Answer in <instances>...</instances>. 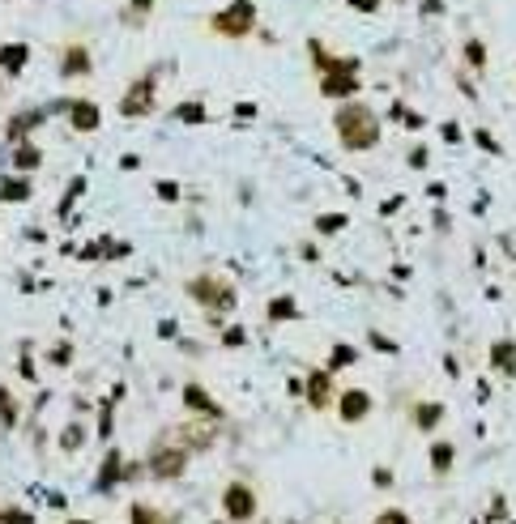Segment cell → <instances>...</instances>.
<instances>
[{
    "label": "cell",
    "instance_id": "obj_4",
    "mask_svg": "<svg viewBox=\"0 0 516 524\" xmlns=\"http://www.w3.org/2000/svg\"><path fill=\"white\" fill-rule=\"evenodd\" d=\"M222 508H226L231 520H252V516H256V495H252L248 486H226Z\"/></svg>",
    "mask_w": 516,
    "mask_h": 524
},
{
    "label": "cell",
    "instance_id": "obj_32",
    "mask_svg": "<svg viewBox=\"0 0 516 524\" xmlns=\"http://www.w3.org/2000/svg\"><path fill=\"white\" fill-rule=\"evenodd\" d=\"M81 524H85V520H81Z\"/></svg>",
    "mask_w": 516,
    "mask_h": 524
},
{
    "label": "cell",
    "instance_id": "obj_7",
    "mask_svg": "<svg viewBox=\"0 0 516 524\" xmlns=\"http://www.w3.org/2000/svg\"><path fill=\"white\" fill-rule=\"evenodd\" d=\"M354 90H359L354 73H329V77L320 81V94H329V98H346V94H354Z\"/></svg>",
    "mask_w": 516,
    "mask_h": 524
},
{
    "label": "cell",
    "instance_id": "obj_22",
    "mask_svg": "<svg viewBox=\"0 0 516 524\" xmlns=\"http://www.w3.org/2000/svg\"><path fill=\"white\" fill-rule=\"evenodd\" d=\"M440 414H444V405H418V427H436Z\"/></svg>",
    "mask_w": 516,
    "mask_h": 524
},
{
    "label": "cell",
    "instance_id": "obj_5",
    "mask_svg": "<svg viewBox=\"0 0 516 524\" xmlns=\"http://www.w3.org/2000/svg\"><path fill=\"white\" fill-rule=\"evenodd\" d=\"M184 465H188V452L167 448V452H158V456L149 461V474H154V478H175V474H184Z\"/></svg>",
    "mask_w": 516,
    "mask_h": 524
},
{
    "label": "cell",
    "instance_id": "obj_25",
    "mask_svg": "<svg viewBox=\"0 0 516 524\" xmlns=\"http://www.w3.org/2000/svg\"><path fill=\"white\" fill-rule=\"evenodd\" d=\"M132 524H158V516H154V512H145V508L137 503V508H132Z\"/></svg>",
    "mask_w": 516,
    "mask_h": 524
},
{
    "label": "cell",
    "instance_id": "obj_10",
    "mask_svg": "<svg viewBox=\"0 0 516 524\" xmlns=\"http://www.w3.org/2000/svg\"><path fill=\"white\" fill-rule=\"evenodd\" d=\"M26 55H30L26 43H4L0 47V73H21L26 68Z\"/></svg>",
    "mask_w": 516,
    "mask_h": 524
},
{
    "label": "cell",
    "instance_id": "obj_15",
    "mask_svg": "<svg viewBox=\"0 0 516 524\" xmlns=\"http://www.w3.org/2000/svg\"><path fill=\"white\" fill-rule=\"evenodd\" d=\"M30 196V183L26 179H4L0 183V200H26Z\"/></svg>",
    "mask_w": 516,
    "mask_h": 524
},
{
    "label": "cell",
    "instance_id": "obj_29",
    "mask_svg": "<svg viewBox=\"0 0 516 524\" xmlns=\"http://www.w3.org/2000/svg\"><path fill=\"white\" fill-rule=\"evenodd\" d=\"M4 524H30V516H26V512H17V516H13V512H9V516H4Z\"/></svg>",
    "mask_w": 516,
    "mask_h": 524
},
{
    "label": "cell",
    "instance_id": "obj_12",
    "mask_svg": "<svg viewBox=\"0 0 516 524\" xmlns=\"http://www.w3.org/2000/svg\"><path fill=\"white\" fill-rule=\"evenodd\" d=\"M68 111H73V124H77L81 132H94V128H98V107H94V102H73Z\"/></svg>",
    "mask_w": 516,
    "mask_h": 524
},
{
    "label": "cell",
    "instance_id": "obj_19",
    "mask_svg": "<svg viewBox=\"0 0 516 524\" xmlns=\"http://www.w3.org/2000/svg\"><path fill=\"white\" fill-rule=\"evenodd\" d=\"M115 478H120V456L111 452V456H107V465H102V474H98V491H107Z\"/></svg>",
    "mask_w": 516,
    "mask_h": 524
},
{
    "label": "cell",
    "instance_id": "obj_21",
    "mask_svg": "<svg viewBox=\"0 0 516 524\" xmlns=\"http://www.w3.org/2000/svg\"><path fill=\"white\" fill-rule=\"evenodd\" d=\"M295 316V303L290 299H273L269 303V320H290Z\"/></svg>",
    "mask_w": 516,
    "mask_h": 524
},
{
    "label": "cell",
    "instance_id": "obj_26",
    "mask_svg": "<svg viewBox=\"0 0 516 524\" xmlns=\"http://www.w3.org/2000/svg\"><path fill=\"white\" fill-rule=\"evenodd\" d=\"M376 524H410V520H406V512H380Z\"/></svg>",
    "mask_w": 516,
    "mask_h": 524
},
{
    "label": "cell",
    "instance_id": "obj_18",
    "mask_svg": "<svg viewBox=\"0 0 516 524\" xmlns=\"http://www.w3.org/2000/svg\"><path fill=\"white\" fill-rule=\"evenodd\" d=\"M431 465H436V474H444L453 465V444H436L431 448Z\"/></svg>",
    "mask_w": 516,
    "mask_h": 524
},
{
    "label": "cell",
    "instance_id": "obj_6",
    "mask_svg": "<svg viewBox=\"0 0 516 524\" xmlns=\"http://www.w3.org/2000/svg\"><path fill=\"white\" fill-rule=\"evenodd\" d=\"M192 294L205 299V303H214V307H231V303H235V294H231L222 282H209V277H196V282H192Z\"/></svg>",
    "mask_w": 516,
    "mask_h": 524
},
{
    "label": "cell",
    "instance_id": "obj_16",
    "mask_svg": "<svg viewBox=\"0 0 516 524\" xmlns=\"http://www.w3.org/2000/svg\"><path fill=\"white\" fill-rule=\"evenodd\" d=\"M175 119H184V124H201V119H205V107H201V102H179V107H175Z\"/></svg>",
    "mask_w": 516,
    "mask_h": 524
},
{
    "label": "cell",
    "instance_id": "obj_2",
    "mask_svg": "<svg viewBox=\"0 0 516 524\" xmlns=\"http://www.w3.org/2000/svg\"><path fill=\"white\" fill-rule=\"evenodd\" d=\"M252 21H256L252 0H235L226 13H218V17H214V30H218V34H248V30H252Z\"/></svg>",
    "mask_w": 516,
    "mask_h": 524
},
{
    "label": "cell",
    "instance_id": "obj_8",
    "mask_svg": "<svg viewBox=\"0 0 516 524\" xmlns=\"http://www.w3.org/2000/svg\"><path fill=\"white\" fill-rule=\"evenodd\" d=\"M367 410H372V397H367V392L350 388V392L342 397V418H346V422H359V418H367Z\"/></svg>",
    "mask_w": 516,
    "mask_h": 524
},
{
    "label": "cell",
    "instance_id": "obj_14",
    "mask_svg": "<svg viewBox=\"0 0 516 524\" xmlns=\"http://www.w3.org/2000/svg\"><path fill=\"white\" fill-rule=\"evenodd\" d=\"M491 358H495V367H500L504 375H512V371H516V346H512V341H500V346L491 350Z\"/></svg>",
    "mask_w": 516,
    "mask_h": 524
},
{
    "label": "cell",
    "instance_id": "obj_30",
    "mask_svg": "<svg viewBox=\"0 0 516 524\" xmlns=\"http://www.w3.org/2000/svg\"><path fill=\"white\" fill-rule=\"evenodd\" d=\"M132 9H137V13H145V9H154V0H132Z\"/></svg>",
    "mask_w": 516,
    "mask_h": 524
},
{
    "label": "cell",
    "instance_id": "obj_24",
    "mask_svg": "<svg viewBox=\"0 0 516 524\" xmlns=\"http://www.w3.org/2000/svg\"><path fill=\"white\" fill-rule=\"evenodd\" d=\"M350 358H354V350H350V346H337V350H333V367H346Z\"/></svg>",
    "mask_w": 516,
    "mask_h": 524
},
{
    "label": "cell",
    "instance_id": "obj_20",
    "mask_svg": "<svg viewBox=\"0 0 516 524\" xmlns=\"http://www.w3.org/2000/svg\"><path fill=\"white\" fill-rule=\"evenodd\" d=\"M0 422H4V427H13V422H17V405H13L9 388H0Z\"/></svg>",
    "mask_w": 516,
    "mask_h": 524
},
{
    "label": "cell",
    "instance_id": "obj_3",
    "mask_svg": "<svg viewBox=\"0 0 516 524\" xmlns=\"http://www.w3.org/2000/svg\"><path fill=\"white\" fill-rule=\"evenodd\" d=\"M149 107H154V77H141V81H132V90L124 94L120 115L137 119V115H149Z\"/></svg>",
    "mask_w": 516,
    "mask_h": 524
},
{
    "label": "cell",
    "instance_id": "obj_11",
    "mask_svg": "<svg viewBox=\"0 0 516 524\" xmlns=\"http://www.w3.org/2000/svg\"><path fill=\"white\" fill-rule=\"evenodd\" d=\"M184 405L201 410V414H205V418H214V422H218V414H222V410H218V401H209V397H205L196 384H188V388H184Z\"/></svg>",
    "mask_w": 516,
    "mask_h": 524
},
{
    "label": "cell",
    "instance_id": "obj_27",
    "mask_svg": "<svg viewBox=\"0 0 516 524\" xmlns=\"http://www.w3.org/2000/svg\"><path fill=\"white\" fill-rule=\"evenodd\" d=\"M342 222H346V218H342V213H329V218H325V222H320V230H342Z\"/></svg>",
    "mask_w": 516,
    "mask_h": 524
},
{
    "label": "cell",
    "instance_id": "obj_9",
    "mask_svg": "<svg viewBox=\"0 0 516 524\" xmlns=\"http://www.w3.org/2000/svg\"><path fill=\"white\" fill-rule=\"evenodd\" d=\"M329 397H333V380H329L325 371H312V380H307V401H312L316 410H325Z\"/></svg>",
    "mask_w": 516,
    "mask_h": 524
},
{
    "label": "cell",
    "instance_id": "obj_31",
    "mask_svg": "<svg viewBox=\"0 0 516 524\" xmlns=\"http://www.w3.org/2000/svg\"><path fill=\"white\" fill-rule=\"evenodd\" d=\"M350 4H359V9H376V0H350Z\"/></svg>",
    "mask_w": 516,
    "mask_h": 524
},
{
    "label": "cell",
    "instance_id": "obj_23",
    "mask_svg": "<svg viewBox=\"0 0 516 524\" xmlns=\"http://www.w3.org/2000/svg\"><path fill=\"white\" fill-rule=\"evenodd\" d=\"M465 55H470V64H483V60H487V51H483V43H478V38H470V43H465Z\"/></svg>",
    "mask_w": 516,
    "mask_h": 524
},
{
    "label": "cell",
    "instance_id": "obj_17",
    "mask_svg": "<svg viewBox=\"0 0 516 524\" xmlns=\"http://www.w3.org/2000/svg\"><path fill=\"white\" fill-rule=\"evenodd\" d=\"M38 158H43V154H38L34 145H17V154H13V162H17L21 171H30V166H38Z\"/></svg>",
    "mask_w": 516,
    "mask_h": 524
},
{
    "label": "cell",
    "instance_id": "obj_28",
    "mask_svg": "<svg viewBox=\"0 0 516 524\" xmlns=\"http://www.w3.org/2000/svg\"><path fill=\"white\" fill-rule=\"evenodd\" d=\"M158 196H162V200H175V196H179V188H175V183H158Z\"/></svg>",
    "mask_w": 516,
    "mask_h": 524
},
{
    "label": "cell",
    "instance_id": "obj_13",
    "mask_svg": "<svg viewBox=\"0 0 516 524\" xmlns=\"http://www.w3.org/2000/svg\"><path fill=\"white\" fill-rule=\"evenodd\" d=\"M90 68V51L85 47H68L64 51V77H77V73H85Z\"/></svg>",
    "mask_w": 516,
    "mask_h": 524
},
{
    "label": "cell",
    "instance_id": "obj_1",
    "mask_svg": "<svg viewBox=\"0 0 516 524\" xmlns=\"http://www.w3.org/2000/svg\"><path fill=\"white\" fill-rule=\"evenodd\" d=\"M337 132H342V141H346L350 149H372L376 137H380V124H376V115H372L367 107L346 102V107L337 111Z\"/></svg>",
    "mask_w": 516,
    "mask_h": 524
}]
</instances>
